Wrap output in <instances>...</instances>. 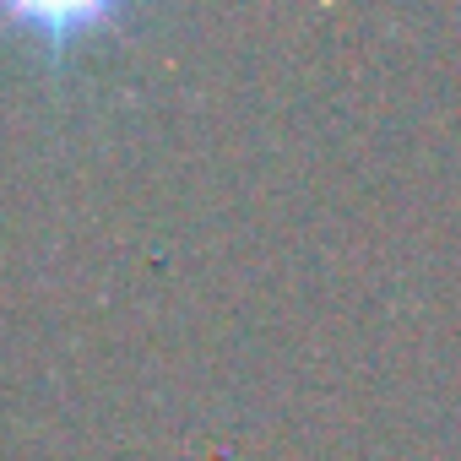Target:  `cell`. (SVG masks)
Segmentation results:
<instances>
[{
  "instance_id": "cell-1",
  "label": "cell",
  "mask_w": 461,
  "mask_h": 461,
  "mask_svg": "<svg viewBox=\"0 0 461 461\" xmlns=\"http://www.w3.org/2000/svg\"><path fill=\"white\" fill-rule=\"evenodd\" d=\"M0 17L23 33H33V44L50 55V66H60L77 44L114 28L125 12L120 6H93V0H50V6H0Z\"/></svg>"
}]
</instances>
